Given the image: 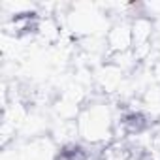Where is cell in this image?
Returning <instances> with one entry per match:
<instances>
[{
  "label": "cell",
  "mask_w": 160,
  "mask_h": 160,
  "mask_svg": "<svg viewBox=\"0 0 160 160\" xmlns=\"http://www.w3.org/2000/svg\"><path fill=\"white\" fill-rule=\"evenodd\" d=\"M115 111L106 102H91L79 108L75 117V130L83 143L106 145L115 138Z\"/></svg>",
  "instance_id": "6da1fadb"
},
{
  "label": "cell",
  "mask_w": 160,
  "mask_h": 160,
  "mask_svg": "<svg viewBox=\"0 0 160 160\" xmlns=\"http://www.w3.org/2000/svg\"><path fill=\"white\" fill-rule=\"evenodd\" d=\"M132 143L128 139H111L109 143L102 145L100 160H132Z\"/></svg>",
  "instance_id": "3957f363"
},
{
  "label": "cell",
  "mask_w": 160,
  "mask_h": 160,
  "mask_svg": "<svg viewBox=\"0 0 160 160\" xmlns=\"http://www.w3.org/2000/svg\"><path fill=\"white\" fill-rule=\"evenodd\" d=\"M106 40V58L113 57V55H122V53H130L134 40H132V19H117L108 32L104 34Z\"/></svg>",
  "instance_id": "7a4b0ae2"
}]
</instances>
